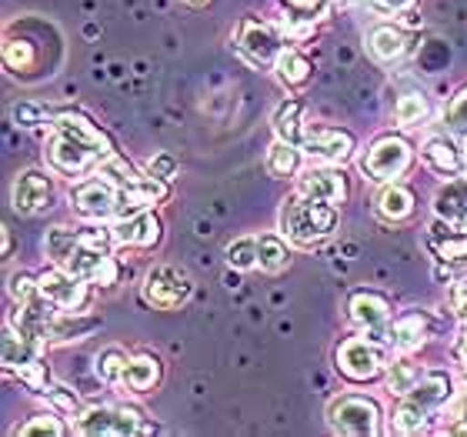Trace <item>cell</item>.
<instances>
[{
    "label": "cell",
    "instance_id": "19",
    "mask_svg": "<svg viewBox=\"0 0 467 437\" xmlns=\"http://www.w3.org/2000/svg\"><path fill=\"white\" fill-rule=\"evenodd\" d=\"M364 47H368V54L378 60V64H398V60H404L410 50H414V37H410L404 27H398V24L380 20V24H374V27L368 30Z\"/></svg>",
    "mask_w": 467,
    "mask_h": 437
},
{
    "label": "cell",
    "instance_id": "4",
    "mask_svg": "<svg viewBox=\"0 0 467 437\" xmlns=\"http://www.w3.org/2000/svg\"><path fill=\"white\" fill-rule=\"evenodd\" d=\"M390 364V344L374 338V334H358L337 344L334 350V368L337 374L354 384H370V380L384 378Z\"/></svg>",
    "mask_w": 467,
    "mask_h": 437
},
{
    "label": "cell",
    "instance_id": "20",
    "mask_svg": "<svg viewBox=\"0 0 467 437\" xmlns=\"http://www.w3.org/2000/svg\"><path fill=\"white\" fill-rule=\"evenodd\" d=\"M431 330H434V324H431V317L424 311H404L388 324L384 340L390 344L394 354H414V350L428 344Z\"/></svg>",
    "mask_w": 467,
    "mask_h": 437
},
{
    "label": "cell",
    "instance_id": "22",
    "mask_svg": "<svg viewBox=\"0 0 467 437\" xmlns=\"http://www.w3.org/2000/svg\"><path fill=\"white\" fill-rule=\"evenodd\" d=\"M171 197V181L154 174H137L130 184L124 187V197H120V217L137 214V211H150V207L164 204Z\"/></svg>",
    "mask_w": 467,
    "mask_h": 437
},
{
    "label": "cell",
    "instance_id": "25",
    "mask_svg": "<svg viewBox=\"0 0 467 437\" xmlns=\"http://www.w3.org/2000/svg\"><path fill=\"white\" fill-rule=\"evenodd\" d=\"M434 217L451 227H464L467 224V177H451L448 184L434 194Z\"/></svg>",
    "mask_w": 467,
    "mask_h": 437
},
{
    "label": "cell",
    "instance_id": "38",
    "mask_svg": "<svg viewBox=\"0 0 467 437\" xmlns=\"http://www.w3.org/2000/svg\"><path fill=\"white\" fill-rule=\"evenodd\" d=\"M227 264L234 271H257V237H237L227 244Z\"/></svg>",
    "mask_w": 467,
    "mask_h": 437
},
{
    "label": "cell",
    "instance_id": "49",
    "mask_svg": "<svg viewBox=\"0 0 467 437\" xmlns=\"http://www.w3.org/2000/svg\"><path fill=\"white\" fill-rule=\"evenodd\" d=\"M181 4H187V7H194V10H204V7H211L214 0H181Z\"/></svg>",
    "mask_w": 467,
    "mask_h": 437
},
{
    "label": "cell",
    "instance_id": "1",
    "mask_svg": "<svg viewBox=\"0 0 467 437\" xmlns=\"http://www.w3.org/2000/svg\"><path fill=\"white\" fill-rule=\"evenodd\" d=\"M454 390L458 388H454L448 370H428L408 394H400L398 408H394V431H400V434L428 431V421L438 411H444V404L454 398Z\"/></svg>",
    "mask_w": 467,
    "mask_h": 437
},
{
    "label": "cell",
    "instance_id": "31",
    "mask_svg": "<svg viewBox=\"0 0 467 437\" xmlns=\"http://www.w3.org/2000/svg\"><path fill=\"white\" fill-rule=\"evenodd\" d=\"M287 264H291V251L281 234H261L257 237V271L281 274L287 271Z\"/></svg>",
    "mask_w": 467,
    "mask_h": 437
},
{
    "label": "cell",
    "instance_id": "10",
    "mask_svg": "<svg viewBox=\"0 0 467 437\" xmlns=\"http://www.w3.org/2000/svg\"><path fill=\"white\" fill-rule=\"evenodd\" d=\"M327 424L334 434L344 437H374L384 431V414L374 398L364 394H341L327 404Z\"/></svg>",
    "mask_w": 467,
    "mask_h": 437
},
{
    "label": "cell",
    "instance_id": "5",
    "mask_svg": "<svg viewBox=\"0 0 467 437\" xmlns=\"http://www.w3.org/2000/svg\"><path fill=\"white\" fill-rule=\"evenodd\" d=\"M108 157L114 154H104L100 147L88 144V140H80V137L67 134V130H57L54 127V134L47 137V144H44V161L54 174L60 177H88L94 174Z\"/></svg>",
    "mask_w": 467,
    "mask_h": 437
},
{
    "label": "cell",
    "instance_id": "26",
    "mask_svg": "<svg viewBox=\"0 0 467 437\" xmlns=\"http://www.w3.org/2000/svg\"><path fill=\"white\" fill-rule=\"evenodd\" d=\"M274 74L287 90H301L311 84L314 78V64L307 60V54H301L297 47H284L281 57L274 60Z\"/></svg>",
    "mask_w": 467,
    "mask_h": 437
},
{
    "label": "cell",
    "instance_id": "2",
    "mask_svg": "<svg viewBox=\"0 0 467 437\" xmlns=\"http://www.w3.org/2000/svg\"><path fill=\"white\" fill-rule=\"evenodd\" d=\"M341 211L337 204H324V201H311L294 191L281 207V234L297 247H317L337 231Z\"/></svg>",
    "mask_w": 467,
    "mask_h": 437
},
{
    "label": "cell",
    "instance_id": "14",
    "mask_svg": "<svg viewBox=\"0 0 467 437\" xmlns=\"http://www.w3.org/2000/svg\"><path fill=\"white\" fill-rule=\"evenodd\" d=\"M54 177L47 171H37V167H30V171H20L17 181H14V191H10V204L17 214H44L54 207Z\"/></svg>",
    "mask_w": 467,
    "mask_h": 437
},
{
    "label": "cell",
    "instance_id": "45",
    "mask_svg": "<svg viewBox=\"0 0 467 437\" xmlns=\"http://www.w3.org/2000/svg\"><path fill=\"white\" fill-rule=\"evenodd\" d=\"M281 4L291 10L294 17H304V20H314L324 14V0H281Z\"/></svg>",
    "mask_w": 467,
    "mask_h": 437
},
{
    "label": "cell",
    "instance_id": "12",
    "mask_svg": "<svg viewBox=\"0 0 467 437\" xmlns=\"http://www.w3.org/2000/svg\"><path fill=\"white\" fill-rule=\"evenodd\" d=\"M234 47L251 68H274V60L281 57L284 50V40L267 20L244 17L237 24V34H234Z\"/></svg>",
    "mask_w": 467,
    "mask_h": 437
},
{
    "label": "cell",
    "instance_id": "41",
    "mask_svg": "<svg viewBox=\"0 0 467 437\" xmlns=\"http://www.w3.org/2000/svg\"><path fill=\"white\" fill-rule=\"evenodd\" d=\"M44 398L54 404V411H60V414H70V418H78L80 411V401H78V394L74 390H67L64 384H50L47 390H44Z\"/></svg>",
    "mask_w": 467,
    "mask_h": 437
},
{
    "label": "cell",
    "instance_id": "27",
    "mask_svg": "<svg viewBox=\"0 0 467 437\" xmlns=\"http://www.w3.org/2000/svg\"><path fill=\"white\" fill-rule=\"evenodd\" d=\"M94 328H98V321H94L90 314L57 311V314H54V321L47 324V334H44V340H47V344H64V340H84Z\"/></svg>",
    "mask_w": 467,
    "mask_h": 437
},
{
    "label": "cell",
    "instance_id": "48",
    "mask_svg": "<svg viewBox=\"0 0 467 437\" xmlns=\"http://www.w3.org/2000/svg\"><path fill=\"white\" fill-rule=\"evenodd\" d=\"M10 254H14V234L4 227V261H10Z\"/></svg>",
    "mask_w": 467,
    "mask_h": 437
},
{
    "label": "cell",
    "instance_id": "30",
    "mask_svg": "<svg viewBox=\"0 0 467 437\" xmlns=\"http://www.w3.org/2000/svg\"><path fill=\"white\" fill-rule=\"evenodd\" d=\"M431 117V98L424 90H408L400 94L398 104H394V120L404 130H414V127H424Z\"/></svg>",
    "mask_w": 467,
    "mask_h": 437
},
{
    "label": "cell",
    "instance_id": "33",
    "mask_svg": "<svg viewBox=\"0 0 467 437\" xmlns=\"http://www.w3.org/2000/svg\"><path fill=\"white\" fill-rule=\"evenodd\" d=\"M274 134L284 137V140H291V144H301V134H304V104L297 98H287L281 108L274 110Z\"/></svg>",
    "mask_w": 467,
    "mask_h": 437
},
{
    "label": "cell",
    "instance_id": "47",
    "mask_svg": "<svg viewBox=\"0 0 467 437\" xmlns=\"http://www.w3.org/2000/svg\"><path fill=\"white\" fill-rule=\"evenodd\" d=\"M454 358H458L461 370H464V374H467V328L461 330V338L454 340Z\"/></svg>",
    "mask_w": 467,
    "mask_h": 437
},
{
    "label": "cell",
    "instance_id": "40",
    "mask_svg": "<svg viewBox=\"0 0 467 437\" xmlns=\"http://www.w3.org/2000/svg\"><path fill=\"white\" fill-rule=\"evenodd\" d=\"M7 294L14 297V304H27L34 301L40 294V284H37V274H10V281H7Z\"/></svg>",
    "mask_w": 467,
    "mask_h": 437
},
{
    "label": "cell",
    "instance_id": "46",
    "mask_svg": "<svg viewBox=\"0 0 467 437\" xmlns=\"http://www.w3.org/2000/svg\"><path fill=\"white\" fill-rule=\"evenodd\" d=\"M374 14H384V17H394V14H408V10H414V4L418 0H364Z\"/></svg>",
    "mask_w": 467,
    "mask_h": 437
},
{
    "label": "cell",
    "instance_id": "15",
    "mask_svg": "<svg viewBox=\"0 0 467 437\" xmlns=\"http://www.w3.org/2000/svg\"><path fill=\"white\" fill-rule=\"evenodd\" d=\"M294 191L304 197H311V201H324V204H344L350 194V184L337 164H321V167L314 164L297 174Z\"/></svg>",
    "mask_w": 467,
    "mask_h": 437
},
{
    "label": "cell",
    "instance_id": "13",
    "mask_svg": "<svg viewBox=\"0 0 467 437\" xmlns=\"http://www.w3.org/2000/svg\"><path fill=\"white\" fill-rule=\"evenodd\" d=\"M301 151L317 164H337L344 167L358 151V140L350 130L331 124H307L301 134Z\"/></svg>",
    "mask_w": 467,
    "mask_h": 437
},
{
    "label": "cell",
    "instance_id": "28",
    "mask_svg": "<svg viewBox=\"0 0 467 437\" xmlns=\"http://www.w3.org/2000/svg\"><path fill=\"white\" fill-rule=\"evenodd\" d=\"M264 167H267V174L277 177V181L301 174V144H291V140L277 137V140H274V144L267 147Z\"/></svg>",
    "mask_w": 467,
    "mask_h": 437
},
{
    "label": "cell",
    "instance_id": "11",
    "mask_svg": "<svg viewBox=\"0 0 467 437\" xmlns=\"http://www.w3.org/2000/svg\"><path fill=\"white\" fill-rule=\"evenodd\" d=\"M37 284H40V294H44L50 304H57L60 311L88 314L90 301H94V291H90L94 284L78 277V274L67 271V267H60V264H50L47 271H40Z\"/></svg>",
    "mask_w": 467,
    "mask_h": 437
},
{
    "label": "cell",
    "instance_id": "43",
    "mask_svg": "<svg viewBox=\"0 0 467 437\" xmlns=\"http://www.w3.org/2000/svg\"><path fill=\"white\" fill-rule=\"evenodd\" d=\"M147 174L164 177V181H174V177L181 174V164H177L174 154H167V151H157V154L147 161Z\"/></svg>",
    "mask_w": 467,
    "mask_h": 437
},
{
    "label": "cell",
    "instance_id": "29",
    "mask_svg": "<svg viewBox=\"0 0 467 437\" xmlns=\"http://www.w3.org/2000/svg\"><path fill=\"white\" fill-rule=\"evenodd\" d=\"M428 374V368L424 364H418V360L410 358V354H400L398 360H390L388 370H384V384H388L390 394H408L414 384H418L420 378Z\"/></svg>",
    "mask_w": 467,
    "mask_h": 437
},
{
    "label": "cell",
    "instance_id": "24",
    "mask_svg": "<svg viewBox=\"0 0 467 437\" xmlns=\"http://www.w3.org/2000/svg\"><path fill=\"white\" fill-rule=\"evenodd\" d=\"M374 211H378L380 221L404 224L414 217V211H418V197H414V191H410L408 184L394 181V184H384L378 191V197H374Z\"/></svg>",
    "mask_w": 467,
    "mask_h": 437
},
{
    "label": "cell",
    "instance_id": "3",
    "mask_svg": "<svg viewBox=\"0 0 467 437\" xmlns=\"http://www.w3.org/2000/svg\"><path fill=\"white\" fill-rule=\"evenodd\" d=\"M4 370L14 374L24 388H30L40 398L54 384L47 360H44V344L34 340L30 334H24L10 317L4 321Z\"/></svg>",
    "mask_w": 467,
    "mask_h": 437
},
{
    "label": "cell",
    "instance_id": "7",
    "mask_svg": "<svg viewBox=\"0 0 467 437\" xmlns=\"http://www.w3.org/2000/svg\"><path fill=\"white\" fill-rule=\"evenodd\" d=\"M414 167V144L400 134H380L360 157V171L374 184H394Z\"/></svg>",
    "mask_w": 467,
    "mask_h": 437
},
{
    "label": "cell",
    "instance_id": "17",
    "mask_svg": "<svg viewBox=\"0 0 467 437\" xmlns=\"http://www.w3.org/2000/svg\"><path fill=\"white\" fill-rule=\"evenodd\" d=\"M348 317L358 324L364 334H374V338L384 340L388 334V324L394 321V307L380 291H354L348 297Z\"/></svg>",
    "mask_w": 467,
    "mask_h": 437
},
{
    "label": "cell",
    "instance_id": "16",
    "mask_svg": "<svg viewBox=\"0 0 467 437\" xmlns=\"http://www.w3.org/2000/svg\"><path fill=\"white\" fill-rule=\"evenodd\" d=\"M110 234H114L117 247H127V251H150V247H157L161 237H164V224H161V217H157L154 207H150V211H137V214L117 217Z\"/></svg>",
    "mask_w": 467,
    "mask_h": 437
},
{
    "label": "cell",
    "instance_id": "44",
    "mask_svg": "<svg viewBox=\"0 0 467 437\" xmlns=\"http://www.w3.org/2000/svg\"><path fill=\"white\" fill-rule=\"evenodd\" d=\"M448 304H451V311L458 314V317H467V274H464V277H454V281H451Z\"/></svg>",
    "mask_w": 467,
    "mask_h": 437
},
{
    "label": "cell",
    "instance_id": "21",
    "mask_svg": "<svg viewBox=\"0 0 467 437\" xmlns=\"http://www.w3.org/2000/svg\"><path fill=\"white\" fill-rule=\"evenodd\" d=\"M420 161L441 177H458L467 167V154H461L458 137L451 134H431L420 144Z\"/></svg>",
    "mask_w": 467,
    "mask_h": 437
},
{
    "label": "cell",
    "instance_id": "51",
    "mask_svg": "<svg viewBox=\"0 0 467 437\" xmlns=\"http://www.w3.org/2000/svg\"><path fill=\"white\" fill-rule=\"evenodd\" d=\"M464 328H467V317H464Z\"/></svg>",
    "mask_w": 467,
    "mask_h": 437
},
{
    "label": "cell",
    "instance_id": "34",
    "mask_svg": "<svg viewBox=\"0 0 467 437\" xmlns=\"http://www.w3.org/2000/svg\"><path fill=\"white\" fill-rule=\"evenodd\" d=\"M78 247V227H50L44 234V251H47L50 264H67L70 251Z\"/></svg>",
    "mask_w": 467,
    "mask_h": 437
},
{
    "label": "cell",
    "instance_id": "36",
    "mask_svg": "<svg viewBox=\"0 0 467 437\" xmlns=\"http://www.w3.org/2000/svg\"><path fill=\"white\" fill-rule=\"evenodd\" d=\"M14 434H20V437H34V434L64 437V434H70V428L60 421V411H44V414H34L30 421L17 424V428H14Z\"/></svg>",
    "mask_w": 467,
    "mask_h": 437
},
{
    "label": "cell",
    "instance_id": "42",
    "mask_svg": "<svg viewBox=\"0 0 467 437\" xmlns=\"http://www.w3.org/2000/svg\"><path fill=\"white\" fill-rule=\"evenodd\" d=\"M4 60H7V68H14V70H30L34 68V50H30L27 40L10 37L7 44H4Z\"/></svg>",
    "mask_w": 467,
    "mask_h": 437
},
{
    "label": "cell",
    "instance_id": "37",
    "mask_svg": "<svg viewBox=\"0 0 467 437\" xmlns=\"http://www.w3.org/2000/svg\"><path fill=\"white\" fill-rule=\"evenodd\" d=\"M444 130L458 140H467V84L451 98L448 110H444Z\"/></svg>",
    "mask_w": 467,
    "mask_h": 437
},
{
    "label": "cell",
    "instance_id": "50",
    "mask_svg": "<svg viewBox=\"0 0 467 437\" xmlns=\"http://www.w3.org/2000/svg\"><path fill=\"white\" fill-rule=\"evenodd\" d=\"M337 4H348V0H337Z\"/></svg>",
    "mask_w": 467,
    "mask_h": 437
},
{
    "label": "cell",
    "instance_id": "39",
    "mask_svg": "<svg viewBox=\"0 0 467 437\" xmlns=\"http://www.w3.org/2000/svg\"><path fill=\"white\" fill-rule=\"evenodd\" d=\"M54 117H57V110L44 108V104H34V100H24V104H17V108H14V120H17L20 127L54 124Z\"/></svg>",
    "mask_w": 467,
    "mask_h": 437
},
{
    "label": "cell",
    "instance_id": "8",
    "mask_svg": "<svg viewBox=\"0 0 467 437\" xmlns=\"http://www.w3.org/2000/svg\"><path fill=\"white\" fill-rule=\"evenodd\" d=\"M191 294H194V277L177 264H154L140 284V301L154 311H177L191 301Z\"/></svg>",
    "mask_w": 467,
    "mask_h": 437
},
{
    "label": "cell",
    "instance_id": "6",
    "mask_svg": "<svg viewBox=\"0 0 467 437\" xmlns=\"http://www.w3.org/2000/svg\"><path fill=\"white\" fill-rule=\"evenodd\" d=\"M74 431L88 437H127V434H154L157 424L144 418V411L130 408V404H94L84 408L74 421Z\"/></svg>",
    "mask_w": 467,
    "mask_h": 437
},
{
    "label": "cell",
    "instance_id": "32",
    "mask_svg": "<svg viewBox=\"0 0 467 437\" xmlns=\"http://www.w3.org/2000/svg\"><path fill=\"white\" fill-rule=\"evenodd\" d=\"M127 364H130V354H127L120 344H108V348L98 350V358H94V370H98V378L110 388H120L124 384V374H127Z\"/></svg>",
    "mask_w": 467,
    "mask_h": 437
},
{
    "label": "cell",
    "instance_id": "35",
    "mask_svg": "<svg viewBox=\"0 0 467 437\" xmlns=\"http://www.w3.org/2000/svg\"><path fill=\"white\" fill-rule=\"evenodd\" d=\"M441 431H444V434L467 437V384L454 390V398L441 411Z\"/></svg>",
    "mask_w": 467,
    "mask_h": 437
},
{
    "label": "cell",
    "instance_id": "23",
    "mask_svg": "<svg viewBox=\"0 0 467 437\" xmlns=\"http://www.w3.org/2000/svg\"><path fill=\"white\" fill-rule=\"evenodd\" d=\"M161 380H164V360L157 358L154 350H137V354H130L120 388H127L130 394H150L161 388Z\"/></svg>",
    "mask_w": 467,
    "mask_h": 437
},
{
    "label": "cell",
    "instance_id": "9",
    "mask_svg": "<svg viewBox=\"0 0 467 437\" xmlns=\"http://www.w3.org/2000/svg\"><path fill=\"white\" fill-rule=\"evenodd\" d=\"M120 197H124V184L104 171H94L70 187V207L88 221L120 217Z\"/></svg>",
    "mask_w": 467,
    "mask_h": 437
},
{
    "label": "cell",
    "instance_id": "18",
    "mask_svg": "<svg viewBox=\"0 0 467 437\" xmlns=\"http://www.w3.org/2000/svg\"><path fill=\"white\" fill-rule=\"evenodd\" d=\"M428 247L438 261L441 274L448 271V277H464L467 274V234L441 221V227L428 234Z\"/></svg>",
    "mask_w": 467,
    "mask_h": 437
}]
</instances>
